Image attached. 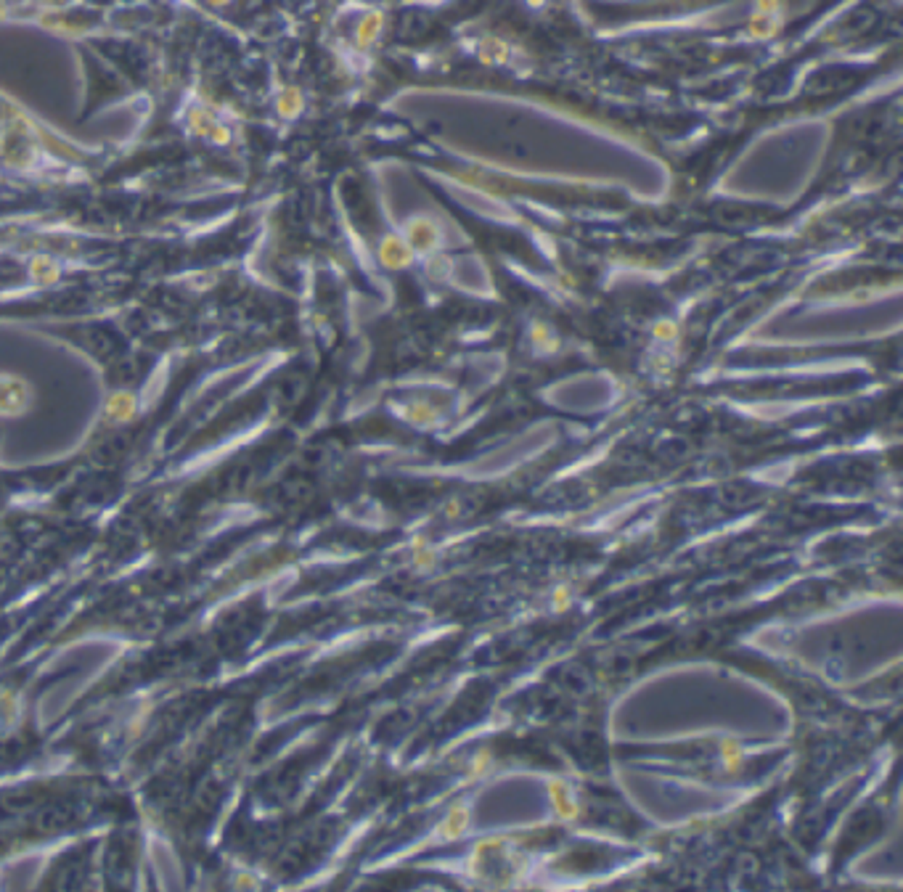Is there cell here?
Segmentation results:
<instances>
[{
	"label": "cell",
	"instance_id": "6da1fadb",
	"mask_svg": "<svg viewBox=\"0 0 903 892\" xmlns=\"http://www.w3.org/2000/svg\"><path fill=\"white\" fill-rule=\"evenodd\" d=\"M569 601H572V591H569V588H559L557 593H554V606H557V609H567Z\"/></svg>",
	"mask_w": 903,
	"mask_h": 892
}]
</instances>
